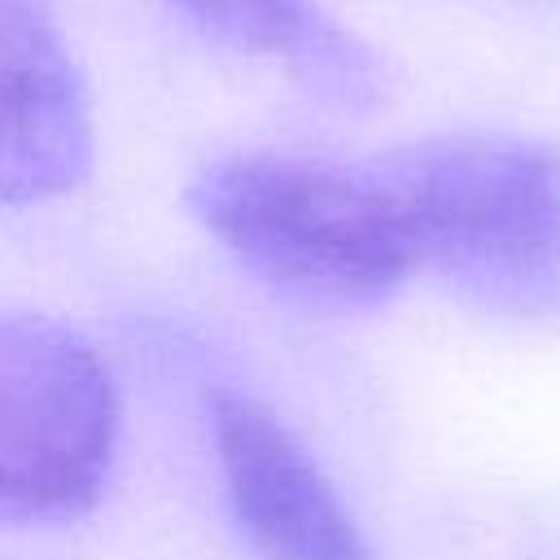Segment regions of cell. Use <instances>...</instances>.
Wrapping results in <instances>:
<instances>
[{
  "mask_svg": "<svg viewBox=\"0 0 560 560\" xmlns=\"http://www.w3.org/2000/svg\"><path fill=\"white\" fill-rule=\"evenodd\" d=\"M416 271L508 319H560V144L433 136L376 158Z\"/></svg>",
  "mask_w": 560,
  "mask_h": 560,
  "instance_id": "cell-1",
  "label": "cell"
},
{
  "mask_svg": "<svg viewBox=\"0 0 560 560\" xmlns=\"http://www.w3.org/2000/svg\"><path fill=\"white\" fill-rule=\"evenodd\" d=\"M188 201L245 271L306 306H372L416 271L402 206L376 162L232 153L192 179Z\"/></svg>",
  "mask_w": 560,
  "mask_h": 560,
  "instance_id": "cell-2",
  "label": "cell"
},
{
  "mask_svg": "<svg viewBox=\"0 0 560 560\" xmlns=\"http://www.w3.org/2000/svg\"><path fill=\"white\" fill-rule=\"evenodd\" d=\"M114 451L118 389L96 346L48 315H0V516H83Z\"/></svg>",
  "mask_w": 560,
  "mask_h": 560,
  "instance_id": "cell-3",
  "label": "cell"
},
{
  "mask_svg": "<svg viewBox=\"0 0 560 560\" xmlns=\"http://www.w3.org/2000/svg\"><path fill=\"white\" fill-rule=\"evenodd\" d=\"M214 451L232 516L258 560H376L324 468L276 411L223 394Z\"/></svg>",
  "mask_w": 560,
  "mask_h": 560,
  "instance_id": "cell-4",
  "label": "cell"
},
{
  "mask_svg": "<svg viewBox=\"0 0 560 560\" xmlns=\"http://www.w3.org/2000/svg\"><path fill=\"white\" fill-rule=\"evenodd\" d=\"M92 153L88 92L48 0H0V206L74 192Z\"/></svg>",
  "mask_w": 560,
  "mask_h": 560,
  "instance_id": "cell-5",
  "label": "cell"
},
{
  "mask_svg": "<svg viewBox=\"0 0 560 560\" xmlns=\"http://www.w3.org/2000/svg\"><path fill=\"white\" fill-rule=\"evenodd\" d=\"M210 39L284 66L332 105H368L381 92L376 57L315 0H166Z\"/></svg>",
  "mask_w": 560,
  "mask_h": 560,
  "instance_id": "cell-6",
  "label": "cell"
}]
</instances>
